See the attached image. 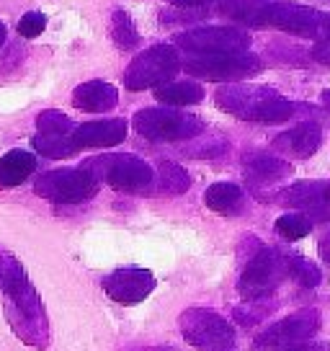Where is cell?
Segmentation results:
<instances>
[{"label": "cell", "mask_w": 330, "mask_h": 351, "mask_svg": "<svg viewBox=\"0 0 330 351\" xmlns=\"http://www.w3.org/2000/svg\"><path fill=\"white\" fill-rule=\"evenodd\" d=\"M320 143H322V130H320V124H315V121H305V124H299V127H294V130L281 132V134L274 140V147L279 150V153L305 160V158H309V155H315Z\"/></svg>", "instance_id": "obj_16"}, {"label": "cell", "mask_w": 330, "mask_h": 351, "mask_svg": "<svg viewBox=\"0 0 330 351\" xmlns=\"http://www.w3.org/2000/svg\"><path fill=\"white\" fill-rule=\"evenodd\" d=\"M5 34H8V32H5V23L0 21V47L5 44Z\"/></svg>", "instance_id": "obj_33"}, {"label": "cell", "mask_w": 330, "mask_h": 351, "mask_svg": "<svg viewBox=\"0 0 330 351\" xmlns=\"http://www.w3.org/2000/svg\"><path fill=\"white\" fill-rule=\"evenodd\" d=\"M103 289L119 305H137L155 289V276L147 269H119L103 279Z\"/></svg>", "instance_id": "obj_14"}, {"label": "cell", "mask_w": 330, "mask_h": 351, "mask_svg": "<svg viewBox=\"0 0 330 351\" xmlns=\"http://www.w3.org/2000/svg\"><path fill=\"white\" fill-rule=\"evenodd\" d=\"M176 44L196 55H230L248 49L251 34L240 26H204L178 34Z\"/></svg>", "instance_id": "obj_12"}, {"label": "cell", "mask_w": 330, "mask_h": 351, "mask_svg": "<svg viewBox=\"0 0 330 351\" xmlns=\"http://www.w3.org/2000/svg\"><path fill=\"white\" fill-rule=\"evenodd\" d=\"M284 351H328V346L325 343H299V346H292V349Z\"/></svg>", "instance_id": "obj_30"}, {"label": "cell", "mask_w": 330, "mask_h": 351, "mask_svg": "<svg viewBox=\"0 0 330 351\" xmlns=\"http://www.w3.org/2000/svg\"><path fill=\"white\" fill-rule=\"evenodd\" d=\"M127 137V121L124 119H106V121H88L77 124L73 130V143L77 150L86 147H114Z\"/></svg>", "instance_id": "obj_15"}, {"label": "cell", "mask_w": 330, "mask_h": 351, "mask_svg": "<svg viewBox=\"0 0 330 351\" xmlns=\"http://www.w3.org/2000/svg\"><path fill=\"white\" fill-rule=\"evenodd\" d=\"M116 101H119V90L106 80H88L73 90V106L80 111H88V114L111 111L116 106Z\"/></svg>", "instance_id": "obj_17"}, {"label": "cell", "mask_w": 330, "mask_h": 351, "mask_svg": "<svg viewBox=\"0 0 330 351\" xmlns=\"http://www.w3.org/2000/svg\"><path fill=\"white\" fill-rule=\"evenodd\" d=\"M73 121L67 119L62 111H42L39 117H36V130H39V134H70L73 132Z\"/></svg>", "instance_id": "obj_27"}, {"label": "cell", "mask_w": 330, "mask_h": 351, "mask_svg": "<svg viewBox=\"0 0 330 351\" xmlns=\"http://www.w3.org/2000/svg\"><path fill=\"white\" fill-rule=\"evenodd\" d=\"M320 328V313L315 307L297 310L286 318L276 320L274 326L264 328L253 339V351H284L297 346L309 336H315Z\"/></svg>", "instance_id": "obj_11"}, {"label": "cell", "mask_w": 330, "mask_h": 351, "mask_svg": "<svg viewBox=\"0 0 330 351\" xmlns=\"http://www.w3.org/2000/svg\"><path fill=\"white\" fill-rule=\"evenodd\" d=\"M214 11L253 29H281V32L325 42L330 39V13L307 5L276 3V0H217Z\"/></svg>", "instance_id": "obj_1"}, {"label": "cell", "mask_w": 330, "mask_h": 351, "mask_svg": "<svg viewBox=\"0 0 330 351\" xmlns=\"http://www.w3.org/2000/svg\"><path fill=\"white\" fill-rule=\"evenodd\" d=\"M204 202L212 212H220V215H238L245 207V194L238 184L230 181H222V184H212L204 194Z\"/></svg>", "instance_id": "obj_20"}, {"label": "cell", "mask_w": 330, "mask_h": 351, "mask_svg": "<svg viewBox=\"0 0 330 351\" xmlns=\"http://www.w3.org/2000/svg\"><path fill=\"white\" fill-rule=\"evenodd\" d=\"M36 171V158L29 150H11L0 158V189L21 186Z\"/></svg>", "instance_id": "obj_19"}, {"label": "cell", "mask_w": 330, "mask_h": 351, "mask_svg": "<svg viewBox=\"0 0 330 351\" xmlns=\"http://www.w3.org/2000/svg\"><path fill=\"white\" fill-rule=\"evenodd\" d=\"M181 70V60L173 44H155L134 57L127 73H124V86L129 90H144V88L165 86L170 83Z\"/></svg>", "instance_id": "obj_6"}, {"label": "cell", "mask_w": 330, "mask_h": 351, "mask_svg": "<svg viewBox=\"0 0 330 351\" xmlns=\"http://www.w3.org/2000/svg\"><path fill=\"white\" fill-rule=\"evenodd\" d=\"M168 3H176V5H186V8H199V5H207V3H217V0H168Z\"/></svg>", "instance_id": "obj_31"}, {"label": "cell", "mask_w": 330, "mask_h": 351, "mask_svg": "<svg viewBox=\"0 0 330 351\" xmlns=\"http://www.w3.org/2000/svg\"><path fill=\"white\" fill-rule=\"evenodd\" d=\"M242 168H245V176H248L251 184H276V181H281V178L292 173V165L284 163L281 158H274V155L266 153L245 155Z\"/></svg>", "instance_id": "obj_18"}, {"label": "cell", "mask_w": 330, "mask_h": 351, "mask_svg": "<svg viewBox=\"0 0 330 351\" xmlns=\"http://www.w3.org/2000/svg\"><path fill=\"white\" fill-rule=\"evenodd\" d=\"M134 130L153 143L191 140L204 130V121L178 109H142L134 114Z\"/></svg>", "instance_id": "obj_9"}, {"label": "cell", "mask_w": 330, "mask_h": 351, "mask_svg": "<svg viewBox=\"0 0 330 351\" xmlns=\"http://www.w3.org/2000/svg\"><path fill=\"white\" fill-rule=\"evenodd\" d=\"M83 168H88L99 181H106L109 186L119 189V191H140L155 181L150 163H144L142 158L129 153L101 155V158L86 160Z\"/></svg>", "instance_id": "obj_8"}, {"label": "cell", "mask_w": 330, "mask_h": 351, "mask_svg": "<svg viewBox=\"0 0 330 351\" xmlns=\"http://www.w3.org/2000/svg\"><path fill=\"white\" fill-rule=\"evenodd\" d=\"M289 261L292 256H286L279 248H264L255 253L242 269L240 282H238L242 300H264L271 295L289 276Z\"/></svg>", "instance_id": "obj_5"}, {"label": "cell", "mask_w": 330, "mask_h": 351, "mask_svg": "<svg viewBox=\"0 0 330 351\" xmlns=\"http://www.w3.org/2000/svg\"><path fill=\"white\" fill-rule=\"evenodd\" d=\"M155 99L160 104H170V106H191L204 99V88L191 80H181V83L170 80L165 86L155 88Z\"/></svg>", "instance_id": "obj_21"}, {"label": "cell", "mask_w": 330, "mask_h": 351, "mask_svg": "<svg viewBox=\"0 0 330 351\" xmlns=\"http://www.w3.org/2000/svg\"><path fill=\"white\" fill-rule=\"evenodd\" d=\"M34 191L55 204H80L99 194V178L88 168H57L36 176Z\"/></svg>", "instance_id": "obj_4"}, {"label": "cell", "mask_w": 330, "mask_h": 351, "mask_svg": "<svg viewBox=\"0 0 330 351\" xmlns=\"http://www.w3.org/2000/svg\"><path fill=\"white\" fill-rule=\"evenodd\" d=\"M109 34L119 49H134V47L140 44V34H137V29H134V23L127 11L111 13Z\"/></svg>", "instance_id": "obj_24"}, {"label": "cell", "mask_w": 330, "mask_h": 351, "mask_svg": "<svg viewBox=\"0 0 330 351\" xmlns=\"http://www.w3.org/2000/svg\"><path fill=\"white\" fill-rule=\"evenodd\" d=\"M186 73L201 80H214V83H238L242 77H251L261 73V57L251 52H230V55H196L188 60Z\"/></svg>", "instance_id": "obj_10"}, {"label": "cell", "mask_w": 330, "mask_h": 351, "mask_svg": "<svg viewBox=\"0 0 330 351\" xmlns=\"http://www.w3.org/2000/svg\"><path fill=\"white\" fill-rule=\"evenodd\" d=\"M214 101L222 111L242 121L279 124L297 114V104H292L279 90L266 86H222L217 88Z\"/></svg>", "instance_id": "obj_3"}, {"label": "cell", "mask_w": 330, "mask_h": 351, "mask_svg": "<svg viewBox=\"0 0 330 351\" xmlns=\"http://www.w3.org/2000/svg\"><path fill=\"white\" fill-rule=\"evenodd\" d=\"M322 104L330 109V90H325V93H322Z\"/></svg>", "instance_id": "obj_34"}, {"label": "cell", "mask_w": 330, "mask_h": 351, "mask_svg": "<svg viewBox=\"0 0 330 351\" xmlns=\"http://www.w3.org/2000/svg\"><path fill=\"white\" fill-rule=\"evenodd\" d=\"M312 57H315L318 62H322V65H330V39L315 44V49H312Z\"/></svg>", "instance_id": "obj_29"}, {"label": "cell", "mask_w": 330, "mask_h": 351, "mask_svg": "<svg viewBox=\"0 0 330 351\" xmlns=\"http://www.w3.org/2000/svg\"><path fill=\"white\" fill-rule=\"evenodd\" d=\"M279 204L299 209L312 222H328L330 219V184L328 181H299L294 186L276 194Z\"/></svg>", "instance_id": "obj_13"}, {"label": "cell", "mask_w": 330, "mask_h": 351, "mask_svg": "<svg viewBox=\"0 0 330 351\" xmlns=\"http://www.w3.org/2000/svg\"><path fill=\"white\" fill-rule=\"evenodd\" d=\"M157 186H160V191L163 194H186L188 186H191V176L181 168V165L170 163V160H165V163H160V168H157Z\"/></svg>", "instance_id": "obj_23"}, {"label": "cell", "mask_w": 330, "mask_h": 351, "mask_svg": "<svg viewBox=\"0 0 330 351\" xmlns=\"http://www.w3.org/2000/svg\"><path fill=\"white\" fill-rule=\"evenodd\" d=\"M183 339L199 351H235V330L210 307H188L181 315Z\"/></svg>", "instance_id": "obj_7"}, {"label": "cell", "mask_w": 330, "mask_h": 351, "mask_svg": "<svg viewBox=\"0 0 330 351\" xmlns=\"http://www.w3.org/2000/svg\"><path fill=\"white\" fill-rule=\"evenodd\" d=\"M0 292L5 297V315L11 320L16 336L29 346L47 349L49 343V326L42 300L23 271L21 261L13 253L0 248Z\"/></svg>", "instance_id": "obj_2"}, {"label": "cell", "mask_w": 330, "mask_h": 351, "mask_svg": "<svg viewBox=\"0 0 330 351\" xmlns=\"http://www.w3.org/2000/svg\"><path fill=\"white\" fill-rule=\"evenodd\" d=\"M31 147L45 158H70V155L80 153L73 143V132L70 134H39L36 132Z\"/></svg>", "instance_id": "obj_22"}, {"label": "cell", "mask_w": 330, "mask_h": 351, "mask_svg": "<svg viewBox=\"0 0 330 351\" xmlns=\"http://www.w3.org/2000/svg\"><path fill=\"white\" fill-rule=\"evenodd\" d=\"M274 228L281 238H286V241H299V238L309 235V230H312V219L305 217L302 212H292V215H281V217L276 219Z\"/></svg>", "instance_id": "obj_25"}, {"label": "cell", "mask_w": 330, "mask_h": 351, "mask_svg": "<svg viewBox=\"0 0 330 351\" xmlns=\"http://www.w3.org/2000/svg\"><path fill=\"white\" fill-rule=\"evenodd\" d=\"M320 256H322V261L330 263V232L320 241Z\"/></svg>", "instance_id": "obj_32"}, {"label": "cell", "mask_w": 330, "mask_h": 351, "mask_svg": "<svg viewBox=\"0 0 330 351\" xmlns=\"http://www.w3.org/2000/svg\"><path fill=\"white\" fill-rule=\"evenodd\" d=\"M289 276L302 287H318L320 279H322L318 266L309 261V258H302V256H292V261H289Z\"/></svg>", "instance_id": "obj_26"}, {"label": "cell", "mask_w": 330, "mask_h": 351, "mask_svg": "<svg viewBox=\"0 0 330 351\" xmlns=\"http://www.w3.org/2000/svg\"><path fill=\"white\" fill-rule=\"evenodd\" d=\"M47 29V19H45V13H26L21 21H18V34L21 36H26V39H34V36H39V34Z\"/></svg>", "instance_id": "obj_28"}]
</instances>
